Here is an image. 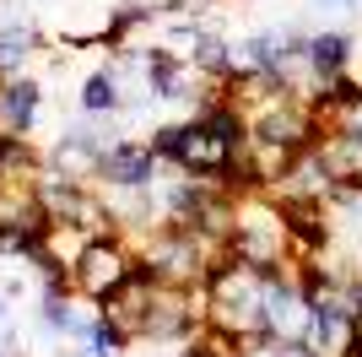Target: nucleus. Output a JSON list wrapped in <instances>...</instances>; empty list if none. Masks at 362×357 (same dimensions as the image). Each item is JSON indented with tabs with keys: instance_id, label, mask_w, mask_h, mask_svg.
Listing matches in <instances>:
<instances>
[{
	"instance_id": "20e7f679",
	"label": "nucleus",
	"mask_w": 362,
	"mask_h": 357,
	"mask_svg": "<svg viewBox=\"0 0 362 357\" xmlns=\"http://www.w3.org/2000/svg\"><path fill=\"white\" fill-rule=\"evenodd\" d=\"M163 174V157L151 152L146 135H119L114 147L103 152V163H98V190H151Z\"/></svg>"
},
{
	"instance_id": "4468645a",
	"label": "nucleus",
	"mask_w": 362,
	"mask_h": 357,
	"mask_svg": "<svg viewBox=\"0 0 362 357\" xmlns=\"http://www.w3.org/2000/svg\"><path fill=\"white\" fill-rule=\"evenodd\" d=\"M0 357H22V352H11V341H0Z\"/></svg>"
},
{
	"instance_id": "423d86ee",
	"label": "nucleus",
	"mask_w": 362,
	"mask_h": 357,
	"mask_svg": "<svg viewBox=\"0 0 362 357\" xmlns=\"http://www.w3.org/2000/svg\"><path fill=\"white\" fill-rule=\"evenodd\" d=\"M151 298H157V282H151L146 271H136V276H130L119 293L108 298V303H98V314H103L108 325L119 330V341H124V346H141V341H146V314H151Z\"/></svg>"
},
{
	"instance_id": "0eeeda50",
	"label": "nucleus",
	"mask_w": 362,
	"mask_h": 357,
	"mask_svg": "<svg viewBox=\"0 0 362 357\" xmlns=\"http://www.w3.org/2000/svg\"><path fill=\"white\" fill-rule=\"evenodd\" d=\"M38 119H44V81L38 76L0 81V135H33Z\"/></svg>"
},
{
	"instance_id": "9d476101",
	"label": "nucleus",
	"mask_w": 362,
	"mask_h": 357,
	"mask_svg": "<svg viewBox=\"0 0 362 357\" xmlns=\"http://www.w3.org/2000/svg\"><path fill=\"white\" fill-rule=\"evenodd\" d=\"M319 157L330 163V174L341 178V184H362V135L325 130V135H319Z\"/></svg>"
},
{
	"instance_id": "1a4fd4ad",
	"label": "nucleus",
	"mask_w": 362,
	"mask_h": 357,
	"mask_svg": "<svg viewBox=\"0 0 362 357\" xmlns=\"http://www.w3.org/2000/svg\"><path fill=\"white\" fill-rule=\"evenodd\" d=\"M76 108L87 119H114L124 108V87H119V76L108 71V65H92L81 81H76Z\"/></svg>"
},
{
	"instance_id": "6e6552de",
	"label": "nucleus",
	"mask_w": 362,
	"mask_h": 357,
	"mask_svg": "<svg viewBox=\"0 0 362 357\" xmlns=\"http://www.w3.org/2000/svg\"><path fill=\"white\" fill-rule=\"evenodd\" d=\"M298 49L325 81H341V76L351 71V60H357V38H351L346 28H314V33L298 28Z\"/></svg>"
},
{
	"instance_id": "f8f14e48",
	"label": "nucleus",
	"mask_w": 362,
	"mask_h": 357,
	"mask_svg": "<svg viewBox=\"0 0 362 357\" xmlns=\"http://www.w3.org/2000/svg\"><path fill=\"white\" fill-rule=\"evenodd\" d=\"M357 6H362V0H314V11H357Z\"/></svg>"
},
{
	"instance_id": "39448f33",
	"label": "nucleus",
	"mask_w": 362,
	"mask_h": 357,
	"mask_svg": "<svg viewBox=\"0 0 362 357\" xmlns=\"http://www.w3.org/2000/svg\"><path fill=\"white\" fill-rule=\"evenodd\" d=\"M335 190H341V178H335L330 163L319 157V147L298 152V163L287 168V178H281V184H271V195L281 200V206H330Z\"/></svg>"
},
{
	"instance_id": "7ed1b4c3",
	"label": "nucleus",
	"mask_w": 362,
	"mask_h": 357,
	"mask_svg": "<svg viewBox=\"0 0 362 357\" xmlns=\"http://www.w3.org/2000/svg\"><path fill=\"white\" fill-rule=\"evenodd\" d=\"M141 271V249L136 238H92L87 249H81V260L71 266V293L81 298V303H108V298L119 293L130 276Z\"/></svg>"
},
{
	"instance_id": "f03ea898",
	"label": "nucleus",
	"mask_w": 362,
	"mask_h": 357,
	"mask_svg": "<svg viewBox=\"0 0 362 357\" xmlns=\"http://www.w3.org/2000/svg\"><path fill=\"white\" fill-rule=\"evenodd\" d=\"M146 141H151V152H157L168 168H184V174H195V178L233 174V163H238V152H243V141L222 135L211 119H200V114L173 119V125H157Z\"/></svg>"
},
{
	"instance_id": "f257e3e1",
	"label": "nucleus",
	"mask_w": 362,
	"mask_h": 357,
	"mask_svg": "<svg viewBox=\"0 0 362 357\" xmlns=\"http://www.w3.org/2000/svg\"><path fill=\"white\" fill-rule=\"evenodd\" d=\"M265 271L243 266L227 254L222 266L206 276V325L243 341V336H271L265 330Z\"/></svg>"
},
{
	"instance_id": "2eb2a0df",
	"label": "nucleus",
	"mask_w": 362,
	"mask_h": 357,
	"mask_svg": "<svg viewBox=\"0 0 362 357\" xmlns=\"http://www.w3.org/2000/svg\"><path fill=\"white\" fill-rule=\"evenodd\" d=\"M357 346H362V314H357Z\"/></svg>"
},
{
	"instance_id": "ddd939ff",
	"label": "nucleus",
	"mask_w": 362,
	"mask_h": 357,
	"mask_svg": "<svg viewBox=\"0 0 362 357\" xmlns=\"http://www.w3.org/2000/svg\"><path fill=\"white\" fill-rule=\"evenodd\" d=\"M0 341H11V298L0 293Z\"/></svg>"
},
{
	"instance_id": "9b49d317",
	"label": "nucleus",
	"mask_w": 362,
	"mask_h": 357,
	"mask_svg": "<svg viewBox=\"0 0 362 357\" xmlns=\"http://www.w3.org/2000/svg\"><path fill=\"white\" fill-rule=\"evenodd\" d=\"M271 357H325V352H319L314 341H276Z\"/></svg>"
}]
</instances>
